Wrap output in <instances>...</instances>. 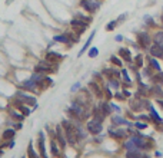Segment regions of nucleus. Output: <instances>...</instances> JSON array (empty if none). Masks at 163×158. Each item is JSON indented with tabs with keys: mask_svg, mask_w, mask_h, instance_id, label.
I'll use <instances>...</instances> for the list:
<instances>
[{
	"mask_svg": "<svg viewBox=\"0 0 163 158\" xmlns=\"http://www.w3.org/2000/svg\"><path fill=\"white\" fill-rule=\"evenodd\" d=\"M150 65H152V68H155V69L157 70V72H160V66H159L157 60H155V59H150Z\"/></svg>",
	"mask_w": 163,
	"mask_h": 158,
	"instance_id": "obj_26",
	"label": "nucleus"
},
{
	"mask_svg": "<svg viewBox=\"0 0 163 158\" xmlns=\"http://www.w3.org/2000/svg\"><path fill=\"white\" fill-rule=\"evenodd\" d=\"M69 36H67V33H65V35H57L53 37V42H60V43H69Z\"/></svg>",
	"mask_w": 163,
	"mask_h": 158,
	"instance_id": "obj_13",
	"label": "nucleus"
},
{
	"mask_svg": "<svg viewBox=\"0 0 163 158\" xmlns=\"http://www.w3.org/2000/svg\"><path fill=\"white\" fill-rule=\"evenodd\" d=\"M110 60L113 62L114 65H117V66H120V65H122V62H120V59H117L116 56H112V58H110Z\"/></svg>",
	"mask_w": 163,
	"mask_h": 158,
	"instance_id": "obj_29",
	"label": "nucleus"
},
{
	"mask_svg": "<svg viewBox=\"0 0 163 158\" xmlns=\"http://www.w3.org/2000/svg\"><path fill=\"white\" fill-rule=\"evenodd\" d=\"M114 40H117V42H122V40H123V36H122V35H117L116 37H114Z\"/></svg>",
	"mask_w": 163,
	"mask_h": 158,
	"instance_id": "obj_34",
	"label": "nucleus"
},
{
	"mask_svg": "<svg viewBox=\"0 0 163 158\" xmlns=\"http://www.w3.org/2000/svg\"><path fill=\"white\" fill-rule=\"evenodd\" d=\"M39 148H40V157L47 158L46 148H45V134L43 132H39Z\"/></svg>",
	"mask_w": 163,
	"mask_h": 158,
	"instance_id": "obj_8",
	"label": "nucleus"
},
{
	"mask_svg": "<svg viewBox=\"0 0 163 158\" xmlns=\"http://www.w3.org/2000/svg\"><path fill=\"white\" fill-rule=\"evenodd\" d=\"M157 102H159V104H160V105L163 106V101H157Z\"/></svg>",
	"mask_w": 163,
	"mask_h": 158,
	"instance_id": "obj_36",
	"label": "nucleus"
},
{
	"mask_svg": "<svg viewBox=\"0 0 163 158\" xmlns=\"http://www.w3.org/2000/svg\"><path fill=\"white\" fill-rule=\"evenodd\" d=\"M126 16H127L126 13H123V15H120V16H119V19H117V23H120V22H123V20L126 19Z\"/></svg>",
	"mask_w": 163,
	"mask_h": 158,
	"instance_id": "obj_32",
	"label": "nucleus"
},
{
	"mask_svg": "<svg viewBox=\"0 0 163 158\" xmlns=\"http://www.w3.org/2000/svg\"><path fill=\"white\" fill-rule=\"evenodd\" d=\"M10 115H12L16 121H23V118H24V115H22V114L19 115V114H16L15 111H10Z\"/></svg>",
	"mask_w": 163,
	"mask_h": 158,
	"instance_id": "obj_24",
	"label": "nucleus"
},
{
	"mask_svg": "<svg viewBox=\"0 0 163 158\" xmlns=\"http://www.w3.org/2000/svg\"><path fill=\"white\" fill-rule=\"evenodd\" d=\"M150 53L153 56H157V58H163V45L159 43H155L152 48H150Z\"/></svg>",
	"mask_w": 163,
	"mask_h": 158,
	"instance_id": "obj_9",
	"label": "nucleus"
},
{
	"mask_svg": "<svg viewBox=\"0 0 163 158\" xmlns=\"http://www.w3.org/2000/svg\"><path fill=\"white\" fill-rule=\"evenodd\" d=\"M95 35H96V32H92V35L89 36V39H87V42L84 43V46L82 48V51H80V52H79V56H82L83 53H84V52H86V51H87V48L90 46V43H92V40H93V37H95Z\"/></svg>",
	"mask_w": 163,
	"mask_h": 158,
	"instance_id": "obj_10",
	"label": "nucleus"
},
{
	"mask_svg": "<svg viewBox=\"0 0 163 158\" xmlns=\"http://www.w3.org/2000/svg\"><path fill=\"white\" fill-rule=\"evenodd\" d=\"M80 6L86 10V12H89V13H95V12L99 9L100 3H99V1H95V0H82Z\"/></svg>",
	"mask_w": 163,
	"mask_h": 158,
	"instance_id": "obj_3",
	"label": "nucleus"
},
{
	"mask_svg": "<svg viewBox=\"0 0 163 158\" xmlns=\"http://www.w3.org/2000/svg\"><path fill=\"white\" fill-rule=\"evenodd\" d=\"M27 152H29V158H37V155H36V152H34V150H33L32 145H29Z\"/></svg>",
	"mask_w": 163,
	"mask_h": 158,
	"instance_id": "obj_27",
	"label": "nucleus"
},
{
	"mask_svg": "<svg viewBox=\"0 0 163 158\" xmlns=\"http://www.w3.org/2000/svg\"><path fill=\"white\" fill-rule=\"evenodd\" d=\"M15 129H6L4 132H3V140H13V137H15Z\"/></svg>",
	"mask_w": 163,
	"mask_h": 158,
	"instance_id": "obj_15",
	"label": "nucleus"
},
{
	"mask_svg": "<svg viewBox=\"0 0 163 158\" xmlns=\"http://www.w3.org/2000/svg\"><path fill=\"white\" fill-rule=\"evenodd\" d=\"M150 117H152V118L155 119V122H157V124L162 122V118H160V117L157 115V112H156V111H155L153 108H150Z\"/></svg>",
	"mask_w": 163,
	"mask_h": 158,
	"instance_id": "obj_18",
	"label": "nucleus"
},
{
	"mask_svg": "<svg viewBox=\"0 0 163 158\" xmlns=\"http://www.w3.org/2000/svg\"><path fill=\"white\" fill-rule=\"evenodd\" d=\"M130 106L134 111H139V109H142V101L140 99H133L130 102Z\"/></svg>",
	"mask_w": 163,
	"mask_h": 158,
	"instance_id": "obj_16",
	"label": "nucleus"
},
{
	"mask_svg": "<svg viewBox=\"0 0 163 158\" xmlns=\"http://www.w3.org/2000/svg\"><path fill=\"white\" fill-rule=\"evenodd\" d=\"M62 59H63V56L59 55V53H56V52H47L46 53V60L50 62V63H57V62H60Z\"/></svg>",
	"mask_w": 163,
	"mask_h": 158,
	"instance_id": "obj_5",
	"label": "nucleus"
},
{
	"mask_svg": "<svg viewBox=\"0 0 163 158\" xmlns=\"http://www.w3.org/2000/svg\"><path fill=\"white\" fill-rule=\"evenodd\" d=\"M79 88H80V84H79V82H76V84L72 86V92H76V91H77Z\"/></svg>",
	"mask_w": 163,
	"mask_h": 158,
	"instance_id": "obj_30",
	"label": "nucleus"
},
{
	"mask_svg": "<svg viewBox=\"0 0 163 158\" xmlns=\"http://www.w3.org/2000/svg\"><path fill=\"white\" fill-rule=\"evenodd\" d=\"M145 22H146L147 25H152V26H155V20L150 18V16H145Z\"/></svg>",
	"mask_w": 163,
	"mask_h": 158,
	"instance_id": "obj_28",
	"label": "nucleus"
},
{
	"mask_svg": "<svg viewBox=\"0 0 163 158\" xmlns=\"http://www.w3.org/2000/svg\"><path fill=\"white\" fill-rule=\"evenodd\" d=\"M1 155H3V151H0V157H1Z\"/></svg>",
	"mask_w": 163,
	"mask_h": 158,
	"instance_id": "obj_37",
	"label": "nucleus"
},
{
	"mask_svg": "<svg viewBox=\"0 0 163 158\" xmlns=\"http://www.w3.org/2000/svg\"><path fill=\"white\" fill-rule=\"evenodd\" d=\"M89 86H90V89L95 92V95H96L98 98H102V95H103V93H102V89H100V86H99L98 84H95V82H90V84H89Z\"/></svg>",
	"mask_w": 163,
	"mask_h": 158,
	"instance_id": "obj_11",
	"label": "nucleus"
},
{
	"mask_svg": "<svg viewBox=\"0 0 163 158\" xmlns=\"http://www.w3.org/2000/svg\"><path fill=\"white\" fill-rule=\"evenodd\" d=\"M19 101H22V104H27V105H36V98L29 96V95H24V93H19L17 95Z\"/></svg>",
	"mask_w": 163,
	"mask_h": 158,
	"instance_id": "obj_6",
	"label": "nucleus"
},
{
	"mask_svg": "<svg viewBox=\"0 0 163 158\" xmlns=\"http://www.w3.org/2000/svg\"><path fill=\"white\" fill-rule=\"evenodd\" d=\"M136 126H137V128H139V129H143V128H146V124L137 122V124H136Z\"/></svg>",
	"mask_w": 163,
	"mask_h": 158,
	"instance_id": "obj_33",
	"label": "nucleus"
},
{
	"mask_svg": "<svg viewBox=\"0 0 163 158\" xmlns=\"http://www.w3.org/2000/svg\"><path fill=\"white\" fill-rule=\"evenodd\" d=\"M155 43L163 45V32H157V33L155 35Z\"/></svg>",
	"mask_w": 163,
	"mask_h": 158,
	"instance_id": "obj_21",
	"label": "nucleus"
},
{
	"mask_svg": "<svg viewBox=\"0 0 163 158\" xmlns=\"http://www.w3.org/2000/svg\"><path fill=\"white\" fill-rule=\"evenodd\" d=\"M116 98H117V99H125V98L122 96V93H116Z\"/></svg>",
	"mask_w": 163,
	"mask_h": 158,
	"instance_id": "obj_35",
	"label": "nucleus"
},
{
	"mask_svg": "<svg viewBox=\"0 0 163 158\" xmlns=\"http://www.w3.org/2000/svg\"><path fill=\"white\" fill-rule=\"evenodd\" d=\"M56 144H57V142H56L54 140L50 142V147H52V154H53L54 157H57V155H59V148H57V145H56Z\"/></svg>",
	"mask_w": 163,
	"mask_h": 158,
	"instance_id": "obj_19",
	"label": "nucleus"
},
{
	"mask_svg": "<svg viewBox=\"0 0 163 158\" xmlns=\"http://www.w3.org/2000/svg\"><path fill=\"white\" fill-rule=\"evenodd\" d=\"M162 22H163V18H162Z\"/></svg>",
	"mask_w": 163,
	"mask_h": 158,
	"instance_id": "obj_38",
	"label": "nucleus"
},
{
	"mask_svg": "<svg viewBox=\"0 0 163 158\" xmlns=\"http://www.w3.org/2000/svg\"><path fill=\"white\" fill-rule=\"evenodd\" d=\"M139 42L143 45V46H147L150 43V36L147 33H139Z\"/></svg>",
	"mask_w": 163,
	"mask_h": 158,
	"instance_id": "obj_12",
	"label": "nucleus"
},
{
	"mask_svg": "<svg viewBox=\"0 0 163 158\" xmlns=\"http://www.w3.org/2000/svg\"><path fill=\"white\" fill-rule=\"evenodd\" d=\"M119 55L125 59V60H127V62H130L132 60V56H130V52L127 51V49H125V48H122L120 51H119Z\"/></svg>",
	"mask_w": 163,
	"mask_h": 158,
	"instance_id": "obj_14",
	"label": "nucleus"
},
{
	"mask_svg": "<svg viewBox=\"0 0 163 158\" xmlns=\"http://www.w3.org/2000/svg\"><path fill=\"white\" fill-rule=\"evenodd\" d=\"M87 129H89V132L90 134H93V135H98V134H100L102 132V129H103V125H102V122L100 121H98V119H92V121H89L87 122Z\"/></svg>",
	"mask_w": 163,
	"mask_h": 158,
	"instance_id": "obj_4",
	"label": "nucleus"
},
{
	"mask_svg": "<svg viewBox=\"0 0 163 158\" xmlns=\"http://www.w3.org/2000/svg\"><path fill=\"white\" fill-rule=\"evenodd\" d=\"M142 60H143V58H142V55H137V58H136V62H137V65H139V66L142 65Z\"/></svg>",
	"mask_w": 163,
	"mask_h": 158,
	"instance_id": "obj_31",
	"label": "nucleus"
},
{
	"mask_svg": "<svg viewBox=\"0 0 163 158\" xmlns=\"http://www.w3.org/2000/svg\"><path fill=\"white\" fill-rule=\"evenodd\" d=\"M98 55H99L98 48H90V51H89V58H96Z\"/></svg>",
	"mask_w": 163,
	"mask_h": 158,
	"instance_id": "obj_25",
	"label": "nucleus"
},
{
	"mask_svg": "<svg viewBox=\"0 0 163 158\" xmlns=\"http://www.w3.org/2000/svg\"><path fill=\"white\" fill-rule=\"evenodd\" d=\"M113 124H116V125H122V124H129V122H127V121H125V119H123V118H120V117H114Z\"/></svg>",
	"mask_w": 163,
	"mask_h": 158,
	"instance_id": "obj_23",
	"label": "nucleus"
},
{
	"mask_svg": "<svg viewBox=\"0 0 163 158\" xmlns=\"http://www.w3.org/2000/svg\"><path fill=\"white\" fill-rule=\"evenodd\" d=\"M54 70V68L52 66V63L50 62H40L39 65H36L34 66V72H37V73H42V75H47V73H52Z\"/></svg>",
	"mask_w": 163,
	"mask_h": 158,
	"instance_id": "obj_2",
	"label": "nucleus"
},
{
	"mask_svg": "<svg viewBox=\"0 0 163 158\" xmlns=\"http://www.w3.org/2000/svg\"><path fill=\"white\" fill-rule=\"evenodd\" d=\"M110 108H112V105H107L106 102H103V104L100 105V109H102V112H103L104 115H109V114H110V111H112Z\"/></svg>",
	"mask_w": 163,
	"mask_h": 158,
	"instance_id": "obj_17",
	"label": "nucleus"
},
{
	"mask_svg": "<svg viewBox=\"0 0 163 158\" xmlns=\"http://www.w3.org/2000/svg\"><path fill=\"white\" fill-rule=\"evenodd\" d=\"M70 26L73 27L75 33L82 35V33L86 30V27H87V23H86V22H83V20H80L79 18H75L73 20H72V22H70Z\"/></svg>",
	"mask_w": 163,
	"mask_h": 158,
	"instance_id": "obj_1",
	"label": "nucleus"
},
{
	"mask_svg": "<svg viewBox=\"0 0 163 158\" xmlns=\"http://www.w3.org/2000/svg\"><path fill=\"white\" fill-rule=\"evenodd\" d=\"M19 111H20V112H23V115H24V117H27V115H30V112H32V109H29V108H26V106L23 105V104H22V105H19Z\"/></svg>",
	"mask_w": 163,
	"mask_h": 158,
	"instance_id": "obj_20",
	"label": "nucleus"
},
{
	"mask_svg": "<svg viewBox=\"0 0 163 158\" xmlns=\"http://www.w3.org/2000/svg\"><path fill=\"white\" fill-rule=\"evenodd\" d=\"M116 26H117V20H112V22H109V23L106 25V30L112 32V30H113Z\"/></svg>",
	"mask_w": 163,
	"mask_h": 158,
	"instance_id": "obj_22",
	"label": "nucleus"
},
{
	"mask_svg": "<svg viewBox=\"0 0 163 158\" xmlns=\"http://www.w3.org/2000/svg\"><path fill=\"white\" fill-rule=\"evenodd\" d=\"M37 86V84L32 81V79H27V81H24V82H22L20 84V88L23 89V91H34Z\"/></svg>",
	"mask_w": 163,
	"mask_h": 158,
	"instance_id": "obj_7",
	"label": "nucleus"
}]
</instances>
